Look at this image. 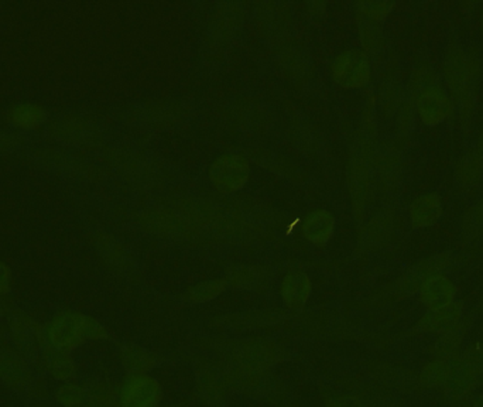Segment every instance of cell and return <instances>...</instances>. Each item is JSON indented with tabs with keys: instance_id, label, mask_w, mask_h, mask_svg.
Returning a JSON list of instances; mask_svg holds the SVG:
<instances>
[{
	"instance_id": "7c38bea8",
	"label": "cell",
	"mask_w": 483,
	"mask_h": 407,
	"mask_svg": "<svg viewBox=\"0 0 483 407\" xmlns=\"http://www.w3.org/2000/svg\"><path fill=\"white\" fill-rule=\"evenodd\" d=\"M410 216L416 228L434 225L443 216V199L436 192H427L413 202Z\"/></svg>"
},
{
	"instance_id": "f1b7e54d",
	"label": "cell",
	"mask_w": 483,
	"mask_h": 407,
	"mask_svg": "<svg viewBox=\"0 0 483 407\" xmlns=\"http://www.w3.org/2000/svg\"><path fill=\"white\" fill-rule=\"evenodd\" d=\"M29 407H46V406H44V404H41V403H34V404H31V406H29Z\"/></svg>"
},
{
	"instance_id": "2e32d148",
	"label": "cell",
	"mask_w": 483,
	"mask_h": 407,
	"mask_svg": "<svg viewBox=\"0 0 483 407\" xmlns=\"http://www.w3.org/2000/svg\"><path fill=\"white\" fill-rule=\"evenodd\" d=\"M88 404L101 407L119 406V389L105 380H88L84 385Z\"/></svg>"
},
{
	"instance_id": "d6986e66",
	"label": "cell",
	"mask_w": 483,
	"mask_h": 407,
	"mask_svg": "<svg viewBox=\"0 0 483 407\" xmlns=\"http://www.w3.org/2000/svg\"><path fill=\"white\" fill-rule=\"evenodd\" d=\"M53 396L61 407H84L88 404L84 385L77 384L74 380L58 385Z\"/></svg>"
},
{
	"instance_id": "7a4b0ae2",
	"label": "cell",
	"mask_w": 483,
	"mask_h": 407,
	"mask_svg": "<svg viewBox=\"0 0 483 407\" xmlns=\"http://www.w3.org/2000/svg\"><path fill=\"white\" fill-rule=\"evenodd\" d=\"M7 337L12 347L34 367L41 352L48 347L46 326L21 309H13L7 317Z\"/></svg>"
},
{
	"instance_id": "cb8c5ba5",
	"label": "cell",
	"mask_w": 483,
	"mask_h": 407,
	"mask_svg": "<svg viewBox=\"0 0 483 407\" xmlns=\"http://www.w3.org/2000/svg\"><path fill=\"white\" fill-rule=\"evenodd\" d=\"M12 290V270L0 260V300H4Z\"/></svg>"
},
{
	"instance_id": "8fae6325",
	"label": "cell",
	"mask_w": 483,
	"mask_h": 407,
	"mask_svg": "<svg viewBox=\"0 0 483 407\" xmlns=\"http://www.w3.org/2000/svg\"><path fill=\"white\" fill-rule=\"evenodd\" d=\"M463 304L453 301L450 306L438 309H428L416 324L417 333H438L450 328L462 318Z\"/></svg>"
},
{
	"instance_id": "4dcf8cb0",
	"label": "cell",
	"mask_w": 483,
	"mask_h": 407,
	"mask_svg": "<svg viewBox=\"0 0 483 407\" xmlns=\"http://www.w3.org/2000/svg\"><path fill=\"white\" fill-rule=\"evenodd\" d=\"M482 28H483V12H482Z\"/></svg>"
},
{
	"instance_id": "603a6c76",
	"label": "cell",
	"mask_w": 483,
	"mask_h": 407,
	"mask_svg": "<svg viewBox=\"0 0 483 407\" xmlns=\"http://www.w3.org/2000/svg\"><path fill=\"white\" fill-rule=\"evenodd\" d=\"M304 289H306V282H302L299 277H295V279H292L287 284V294H285V297L289 300H294L295 303L300 304L302 300L306 299Z\"/></svg>"
},
{
	"instance_id": "5b68a950",
	"label": "cell",
	"mask_w": 483,
	"mask_h": 407,
	"mask_svg": "<svg viewBox=\"0 0 483 407\" xmlns=\"http://www.w3.org/2000/svg\"><path fill=\"white\" fill-rule=\"evenodd\" d=\"M40 375L11 343H0V384L27 396Z\"/></svg>"
},
{
	"instance_id": "484cf974",
	"label": "cell",
	"mask_w": 483,
	"mask_h": 407,
	"mask_svg": "<svg viewBox=\"0 0 483 407\" xmlns=\"http://www.w3.org/2000/svg\"><path fill=\"white\" fill-rule=\"evenodd\" d=\"M17 135L14 133H6V131H0V150L4 148H9L11 146H14Z\"/></svg>"
},
{
	"instance_id": "e0dca14e",
	"label": "cell",
	"mask_w": 483,
	"mask_h": 407,
	"mask_svg": "<svg viewBox=\"0 0 483 407\" xmlns=\"http://www.w3.org/2000/svg\"><path fill=\"white\" fill-rule=\"evenodd\" d=\"M121 360L129 375L146 374L156 365L155 355L138 347L123 348L121 351Z\"/></svg>"
},
{
	"instance_id": "9a60e30c",
	"label": "cell",
	"mask_w": 483,
	"mask_h": 407,
	"mask_svg": "<svg viewBox=\"0 0 483 407\" xmlns=\"http://www.w3.org/2000/svg\"><path fill=\"white\" fill-rule=\"evenodd\" d=\"M483 174V156L478 148H472L460 158L456 165V182L463 187L477 184Z\"/></svg>"
},
{
	"instance_id": "83f0119b",
	"label": "cell",
	"mask_w": 483,
	"mask_h": 407,
	"mask_svg": "<svg viewBox=\"0 0 483 407\" xmlns=\"http://www.w3.org/2000/svg\"><path fill=\"white\" fill-rule=\"evenodd\" d=\"M478 150H479L480 155L483 156V133L480 135L479 141H478Z\"/></svg>"
},
{
	"instance_id": "9c48e42d",
	"label": "cell",
	"mask_w": 483,
	"mask_h": 407,
	"mask_svg": "<svg viewBox=\"0 0 483 407\" xmlns=\"http://www.w3.org/2000/svg\"><path fill=\"white\" fill-rule=\"evenodd\" d=\"M36 368L40 370V374L48 375L51 379L57 380L60 384L74 380L78 372L77 364L71 352L50 345L41 352Z\"/></svg>"
},
{
	"instance_id": "ba28073f",
	"label": "cell",
	"mask_w": 483,
	"mask_h": 407,
	"mask_svg": "<svg viewBox=\"0 0 483 407\" xmlns=\"http://www.w3.org/2000/svg\"><path fill=\"white\" fill-rule=\"evenodd\" d=\"M451 262H453V256L448 252L436 253L421 260L407 273L406 276L402 277L399 284L400 292L406 296L416 293L429 277L443 275L450 267Z\"/></svg>"
},
{
	"instance_id": "8992f818",
	"label": "cell",
	"mask_w": 483,
	"mask_h": 407,
	"mask_svg": "<svg viewBox=\"0 0 483 407\" xmlns=\"http://www.w3.org/2000/svg\"><path fill=\"white\" fill-rule=\"evenodd\" d=\"M161 387L148 375H129L119 389V407H158Z\"/></svg>"
},
{
	"instance_id": "d4e9b609",
	"label": "cell",
	"mask_w": 483,
	"mask_h": 407,
	"mask_svg": "<svg viewBox=\"0 0 483 407\" xmlns=\"http://www.w3.org/2000/svg\"><path fill=\"white\" fill-rule=\"evenodd\" d=\"M328 407H365V404L355 397L343 396L333 399L329 402Z\"/></svg>"
},
{
	"instance_id": "6da1fadb",
	"label": "cell",
	"mask_w": 483,
	"mask_h": 407,
	"mask_svg": "<svg viewBox=\"0 0 483 407\" xmlns=\"http://www.w3.org/2000/svg\"><path fill=\"white\" fill-rule=\"evenodd\" d=\"M444 74L460 106L461 118H470L475 108L479 61L458 46H450L444 61Z\"/></svg>"
},
{
	"instance_id": "5bb4252c",
	"label": "cell",
	"mask_w": 483,
	"mask_h": 407,
	"mask_svg": "<svg viewBox=\"0 0 483 407\" xmlns=\"http://www.w3.org/2000/svg\"><path fill=\"white\" fill-rule=\"evenodd\" d=\"M47 109L33 102H21V104L13 105L7 112V119L12 125L24 131L40 128L47 121Z\"/></svg>"
},
{
	"instance_id": "3957f363",
	"label": "cell",
	"mask_w": 483,
	"mask_h": 407,
	"mask_svg": "<svg viewBox=\"0 0 483 407\" xmlns=\"http://www.w3.org/2000/svg\"><path fill=\"white\" fill-rule=\"evenodd\" d=\"M483 379V347L475 345L451 360L450 379L446 382V396L458 401L477 389Z\"/></svg>"
},
{
	"instance_id": "7402d4cb",
	"label": "cell",
	"mask_w": 483,
	"mask_h": 407,
	"mask_svg": "<svg viewBox=\"0 0 483 407\" xmlns=\"http://www.w3.org/2000/svg\"><path fill=\"white\" fill-rule=\"evenodd\" d=\"M51 391L50 386H48V382L43 375L38 377V379L36 380V384L31 387L30 392L27 394V399H30L33 402H43L46 399H48L50 396Z\"/></svg>"
},
{
	"instance_id": "4316f807",
	"label": "cell",
	"mask_w": 483,
	"mask_h": 407,
	"mask_svg": "<svg viewBox=\"0 0 483 407\" xmlns=\"http://www.w3.org/2000/svg\"><path fill=\"white\" fill-rule=\"evenodd\" d=\"M470 407H483V394L478 396L477 399H473L472 403Z\"/></svg>"
},
{
	"instance_id": "ac0fdd59",
	"label": "cell",
	"mask_w": 483,
	"mask_h": 407,
	"mask_svg": "<svg viewBox=\"0 0 483 407\" xmlns=\"http://www.w3.org/2000/svg\"><path fill=\"white\" fill-rule=\"evenodd\" d=\"M451 360H438L428 362L419 374V384L428 389L444 387L450 379Z\"/></svg>"
},
{
	"instance_id": "52a82bcc",
	"label": "cell",
	"mask_w": 483,
	"mask_h": 407,
	"mask_svg": "<svg viewBox=\"0 0 483 407\" xmlns=\"http://www.w3.org/2000/svg\"><path fill=\"white\" fill-rule=\"evenodd\" d=\"M417 109L424 125H440L453 112V102L440 84L427 88L417 98Z\"/></svg>"
},
{
	"instance_id": "4fadbf2b",
	"label": "cell",
	"mask_w": 483,
	"mask_h": 407,
	"mask_svg": "<svg viewBox=\"0 0 483 407\" xmlns=\"http://www.w3.org/2000/svg\"><path fill=\"white\" fill-rule=\"evenodd\" d=\"M470 321L461 318L450 328L441 331L440 337L434 343V353L438 360H453L460 351L463 340L470 330Z\"/></svg>"
},
{
	"instance_id": "30bf717a",
	"label": "cell",
	"mask_w": 483,
	"mask_h": 407,
	"mask_svg": "<svg viewBox=\"0 0 483 407\" xmlns=\"http://www.w3.org/2000/svg\"><path fill=\"white\" fill-rule=\"evenodd\" d=\"M456 287L453 280L436 275L419 287V297L428 309H438L455 301Z\"/></svg>"
},
{
	"instance_id": "44dd1931",
	"label": "cell",
	"mask_w": 483,
	"mask_h": 407,
	"mask_svg": "<svg viewBox=\"0 0 483 407\" xmlns=\"http://www.w3.org/2000/svg\"><path fill=\"white\" fill-rule=\"evenodd\" d=\"M463 233L473 235L483 229V199L467 212L462 221Z\"/></svg>"
},
{
	"instance_id": "277c9868",
	"label": "cell",
	"mask_w": 483,
	"mask_h": 407,
	"mask_svg": "<svg viewBox=\"0 0 483 407\" xmlns=\"http://www.w3.org/2000/svg\"><path fill=\"white\" fill-rule=\"evenodd\" d=\"M89 320L91 317L77 311H60L46 326L48 345L57 350L72 351L89 341Z\"/></svg>"
},
{
	"instance_id": "f546056e",
	"label": "cell",
	"mask_w": 483,
	"mask_h": 407,
	"mask_svg": "<svg viewBox=\"0 0 483 407\" xmlns=\"http://www.w3.org/2000/svg\"><path fill=\"white\" fill-rule=\"evenodd\" d=\"M84 407H101V406H94V404H87V406Z\"/></svg>"
},
{
	"instance_id": "ffe728a7",
	"label": "cell",
	"mask_w": 483,
	"mask_h": 407,
	"mask_svg": "<svg viewBox=\"0 0 483 407\" xmlns=\"http://www.w3.org/2000/svg\"><path fill=\"white\" fill-rule=\"evenodd\" d=\"M438 84L436 70L428 63H423L416 71L413 77V94L419 98L421 92L426 91L427 88Z\"/></svg>"
}]
</instances>
